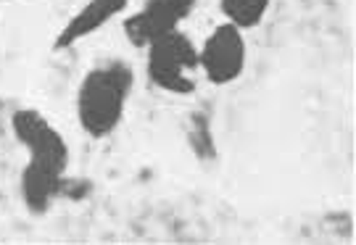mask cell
Instances as JSON below:
<instances>
[{
  "label": "cell",
  "mask_w": 356,
  "mask_h": 245,
  "mask_svg": "<svg viewBox=\"0 0 356 245\" xmlns=\"http://www.w3.org/2000/svg\"><path fill=\"white\" fill-rule=\"evenodd\" d=\"M11 129L19 145L26 148L22 171V198L32 214H48L61 193L64 174L69 169V145L64 135L53 127L38 108H16L11 114Z\"/></svg>",
  "instance_id": "1"
},
{
  "label": "cell",
  "mask_w": 356,
  "mask_h": 245,
  "mask_svg": "<svg viewBox=\"0 0 356 245\" xmlns=\"http://www.w3.org/2000/svg\"><path fill=\"white\" fill-rule=\"evenodd\" d=\"M135 74L124 61H103L92 66L76 87V121L92 140L114 135L127 111Z\"/></svg>",
  "instance_id": "2"
},
{
  "label": "cell",
  "mask_w": 356,
  "mask_h": 245,
  "mask_svg": "<svg viewBox=\"0 0 356 245\" xmlns=\"http://www.w3.org/2000/svg\"><path fill=\"white\" fill-rule=\"evenodd\" d=\"M148 79L159 90L172 95H193L195 92V71L198 69V48L193 40L175 29L164 37L151 42L148 48Z\"/></svg>",
  "instance_id": "3"
},
{
  "label": "cell",
  "mask_w": 356,
  "mask_h": 245,
  "mask_svg": "<svg viewBox=\"0 0 356 245\" xmlns=\"http://www.w3.org/2000/svg\"><path fill=\"white\" fill-rule=\"evenodd\" d=\"M245 61H248L245 32L229 22L214 26L206 35L204 45L198 48V69L216 87L241 79L245 71Z\"/></svg>",
  "instance_id": "4"
},
{
  "label": "cell",
  "mask_w": 356,
  "mask_h": 245,
  "mask_svg": "<svg viewBox=\"0 0 356 245\" xmlns=\"http://www.w3.org/2000/svg\"><path fill=\"white\" fill-rule=\"evenodd\" d=\"M198 0H145L124 22V35L135 48H148L151 42L179 29V24L195 11Z\"/></svg>",
  "instance_id": "5"
},
{
  "label": "cell",
  "mask_w": 356,
  "mask_h": 245,
  "mask_svg": "<svg viewBox=\"0 0 356 245\" xmlns=\"http://www.w3.org/2000/svg\"><path fill=\"white\" fill-rule=\"evenodd\" d=\"M127 6L129 0H88L58 32V37L53 42V51H66V48L76 45L79 40L95 35L98 29H103L108 22H114L116 16L127 11Z\"/></svg>",
  "instance_id": "6"
},
{
  "label": "cell",
  "mask_w": 356,
  "mask_h": 245,
  "mask_svg": "<svg viewBox=\"0 0 356 245\" xmlns=\"http://www.w3.org/2000/svg\"><path fill=\"white\" fill-rule=\"evenodd\" d=\"M272 0H219V8L229 24H235L241 32L256 29L264 22Z\"/></svg>",
  "instance_id": "7"
}]
</instances>
